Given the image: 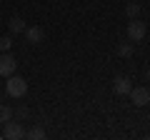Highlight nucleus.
I'll return each instance as SVG.
<instances>
[{"instance_id":"obj_3","label":"nucleus","mask_w":150,"mask_h":140,"mask_svg":"<svg viewBox=\"0 0 150 140\" xmlns=\"http://www.w3.org/2000/svg\"><path fill=\"white\" fill-rule=\"evenodd\" d=\"M145 33H148V28H145V23H143V20H138V18H135V20L128 25V38L133 40V43L143 40V38H145Z\"/></svg>"},{"instance_id":"obj_9","label":"nucleus","mask_w":150,"mask_h":140,"mask_svg":"<svg viewBox=\"0 0 150 140\" xmlns=\"http://www.w3.org/2000/svg\"><path fill=\"white\" fill-rule=\"evenodd\" d=\"M25 138H30V140H43V138H45V130H43V128H30V130H25Z\"/></svg>"},{"instance_id":"obj_10","label":"nucleus","mask_w":150,"mask_h":140,"mask_svg":"<svg viewBox=\"0 0 150 140\" xmlns=\"http://www.w3.org/2000/svg\"><path fill=\"white\" fill-rule=\"evenodd\" d=\"M125 15H128L130 20H135V18L140 15V5H138V3H130V5L125 8Z\"/></svg>"},{"instance_id":"obj_2","label":"nucleus","mask_w":150,"mask_h":140,"mask_svg":"<svg viewBox=\"0 0 150 140\" xmlns=\"http://www.w3.org/2000/svg\"><path fill=\"white\" fill-rule=\"evenodd\" d=\"M130 100H133V105H138V108H143V105H148L150 103V90L145 85H140V88H130Z\"/></svg>"},{"instance_id":"obj_4","label":"nucleus","mask_w":150,"mask_h":140,"mask_svg":"<svg viewBox=\"0 0 150 140\" xmlns=\"http://www.w3.org/2000/svg\"><path fill=\"white\" fill-rule=\"evenodd\" d=\"M15 68H18V60L13 58L10 53H0V75H13L15 73Z\"/></svg>"},{"instance_id":"obj_13","label":"nucleus","mask_w":150,"mask_h":140,"mask_svg":"<svg viewBox=\"0 0 150 140\" xmlns=\"http://www.w3.org/2000/svg\"><path fill=\"white\" fill-rule=\"evenodd\" d=\"M10 45H13L10 38H0V53H8V50H10Z\"/></svg>"},{"instance_id":"obj_16","label":"nucleus","mask_w":150,"mask_h":140,"mask_svg":"<svg viewBox=\"0 0 150 140\" xmlns=\"http://www.w3.org/2000/svg\"><path fill=\"white\" fill-rule=\"evenodd\" d=\"M0 80H3V75H0Z\"/></svg>"},{"instance_id":"obj_15","label":"nucleus","mask_w":150,"mask_h":140,"mask_svg":"<svg viewBox=\"0 0 150 140\" xmlns=\"http://www.w3.org/2000/svg\"><path fill=\"white\" fill-rule=\"evenodd\" d=\"M145 80H148V83H150V68H148V70H145Z\"/></svg>"},{"instance_id":"obj_12","label":"nucleus","mask_w":150,"mask_h":140,"mask_svg":"<svg viewBox=\"0 0 150 140\" xmlns=\"http://www.w3.org/2000/svg\"><path fill=\"white\" fill-rule=\"evenodd\" d=\"M118 55L130 58V55H133V45H130V43H120V45H118Z\"/></svg>"},{"instance_id":"obj_14","label":"nucleus","mask_w":150,"mask_h":140,"mask_svg":"<svg viewBox=\"0 0 150 140\" xmlns=\"http://www.w3.org/2000/svg\"><path fill=\"white\" fill-rule=\"evenodd\" d=\"M15 115H18V118H23V120H25V118H28L30 113H28V108H25V105H20V108L15 110Z\"/></svg>"},{"instance_id":"obj_8","label":"nucleus","mask_w":150,"mask_h":140,"mask_svg":"<svg viewBox=\"0 0 150 140\" xmlns=\"http://www.w3.org/2000/svg\"><path fill=\"white\" fill-rule=\"evenodd\" d=\"M8 28H10V33H25V20L18 15H13L10 20H8Z\"/></svg>"},{"instance_id":"obj_11","label":"nucleus","mask_w":150,"mask_h":140,"mask_svg":"<svg viewBox=\"0 0 150 140\" xmlns=\"http://www.w3.org/2000/svg\"><path fill=\"white\" fill-rule=\"evenodd\" d=\"M8 120H13V110L8 108V105H0V123L5 125Z\"/></svg>"},{"instance_id":"obj_1","label":"nucleus","mask_w":150,"mask_h":140,"mask_svg":"<svg viewBox=\"0 0 150 140\" xmlns=\"http://www.w3.org/2000/svg\"><path fill=\"white\" fill-rule=\"evenodd\" d=\"M5 90H8V95L10 98H23L28 93V83H25V78H20V75H8V80H5Z\"/></svg>"},{"instance_id":"obj_6","label":"nucleus","mask_w":150,"mask_h":140,"mask_svg":"<svg viewBox=\"0 0 150 140\" xmlns=\"http://www.w3.org/2000/svg\"><path fill=\"white\" fill-rule=\"evenodd\" d=\"M25 40H28L30 45H38V43H43V40H45V28H40V25L25 28Z\"/></svg>"},{"instance_id":"obj_7","label":"nucleus","mask_w":150,"mask_h":140,"mask_svg":"<svg viewBox=\"0 0 150 140\" xmlns=\"http://www.w3.org/2000/svg\"><path fill=\"white\" fill-rule=\"evenodd\" d=\"M130 80L128 78H123V75H118L115 78V80H112V93H115V95H128L130 93Z\"/></svg>"},{"instance_id":"obj_5","label":"nucleus","mask_w":150,"mask_h":140,"mask_svg":"<svg viewBox=\"0 0 150 140\" xmlns=\"http://www.w3.org/2000/svg\"><path fill=\"white\" fill-rule=\"evenodd\" d=\"M5 135L8 140H20V138H25V128H23L20 123H13V120H8L5 123Z\"/></svg>"}]
</instances>
